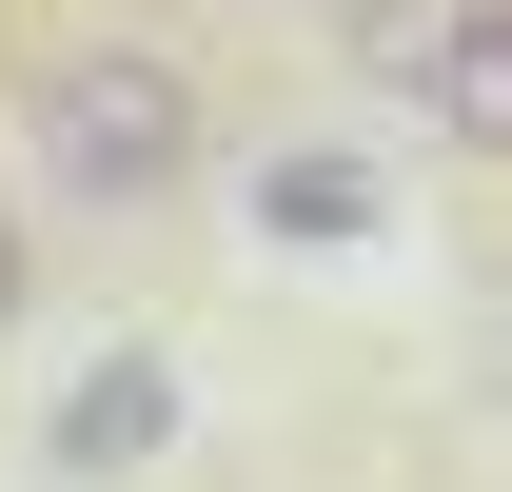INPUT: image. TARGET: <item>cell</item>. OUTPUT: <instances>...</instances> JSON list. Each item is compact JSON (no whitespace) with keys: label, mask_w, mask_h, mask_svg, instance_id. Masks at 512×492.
Returning <instances> with one entry per match:
<instances>
[{"label":"cell","mask_w":512,"mask_h":492,"mask_svg":"<svg viewBox=\"0 0 512 492\" xmlns=\"http://www.w3.org/2000/svg\"><path fill=\"white\" fill-rule=\"evenodd\" d=\"M158 433H178V374H158V355H99L60 394V473H138Z\"/></svg>","instance_id":"7a4b0ae2"},{"label":"cell","mask_w":512,"mask_h":492,"mask_svg":"<svg viewBox=\"0 0 512 492\" xmlns=\"http://www.w3.org/2000/svg\"><path fill=\"white\" fill-rule=\"evenodd\" d=\"M414 99H434V138H473V158H493V138H512V20H493V0L453 20L434 60H414Z\"/></svg>","instance_id":"3957f363"},{"label":"cell","mask_w":512,"mask_h":492,"mask_svg":"<svg viewBox=\"0 0 512 492\" xmlns=\"http://www.w3.org/2000/svg\"><path fill=\"white\" fill-rule=\"evenodd\" d=\"M20 296H40V256H20V217H0V315H20Z\"/></svg>","instance_id":"8992f818"},{"label":"cell","mask_w":512,"mask_h":492,"mask_svg":"<svg viewBox=\"0 0 512 492\" xmlns=\"http://www.w3.org/2000/svg\"><path fill=\"white\" fill-rule=\"evenodd\" d=\"M453 20H473V0H335V40H355L375 79H414V60L453 40Z\"/></svg>","instance_id":"5b68a950"},{"label":"cell","mask_w":512,"mask_h":492,"mask_svg":"<svg viewBox=\"0 0 512 492\" xmlns=\"http://www.w3.org/2000/svg\"><path fill=\"white\" fill-rule=\"evenodd\" d=\"M197 79L158 60V40H60V60L20 79V158H40V197L60 217H158V197L197 178Z\"/></svg>","instance_id":"6da1fadb"},{"label":"cell","mask_w":512,"mask_h":492,"mask_svg":"<svg viewBox=\"0 0 512 492\" xmlns=\"http://www.w3.org/2000/svg\"><path fill=\"white\" fill-rule=\"evenodd\" d=\"M256 217H276V237H355V217H375V178H355V158H276V178H256Z\"/></svg>","instance_id":"277c9868"}]
</instances>
